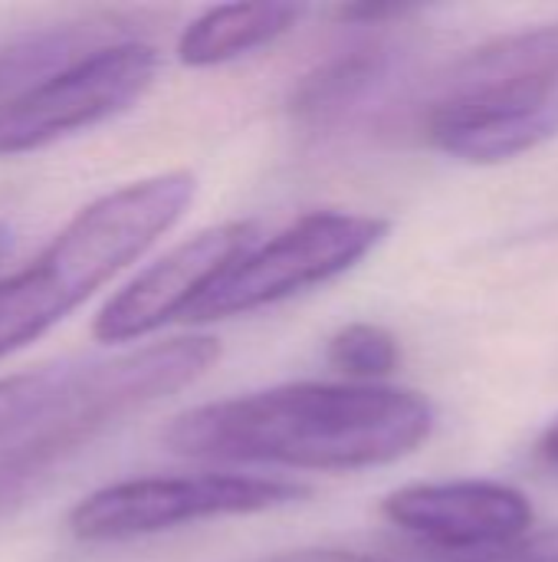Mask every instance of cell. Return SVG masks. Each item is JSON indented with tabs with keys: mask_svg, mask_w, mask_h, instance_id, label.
Wrapping results in <instances>:
<instances>
[{
	"mask_svg": "<svg viewBox=\"0 0 558 562\" xmlns=\"http://www.w3.org/2000/svg\"><path fill=\"white\" fill-rule=\"evenodd\" d=\"M434 405L408 389L299 382L181 412L161 431L171 454L303 471H362L418 451Z\"/></svg>",
	"mask_w": 558,
	"mask_h": 562,
	"instance_id": "6da1fadb",
	"label": "cell"
},
{
	"mask_svg": "<svg viewBox=\"0 0 558 562\" xmlns=\"http://www.w3.org/2000/svg\"><path fill=\"white\" fill-rule=\"evenodd\" d=\"M194 175L164 171L82 207L23 270L0 280V359L30 346L168 234L194 201Z\"/></svg>",
	"mask_w": 558,
	"mask_h": 562,
	"instance_id": "7a4b0ae2",
	"label": "cell"
},
{
	"mask_svg": "<svg viewBox=\"0 0 558 562\" xmlns=\"http://www.w3.org/2000/svg\"><path fill=\"white\" fill-rule=\"evenodd\" d=\"M217 359L220 346L214 336H181L62 369L39 412L0 451V517L26 504L125 418L194 385Z\"/></svg>",
	"mask_w": 558,
	"mask_h": 562,
	"instance_id": "3957f363",
	"label": "cell"
},
{
	"mask_svg": "<svg viewBox=\"0 0 558 562\" xmlns=\"http://www.w3.org/2000/svg\"><path fill=\"white\" fill-rule=\"evenodd\" d=\"M421 128L460 161L493 165L558 135V23L526 26L464 53L434 86Z\"/></svg>",
	"mask_w": 558,
	"mask_h": 562,
	"instance_id": "277c9868",
	"label": "cell"
},
{
	"mask_svg": "<svg viewBox=\"0 0 558 562\" xmlns=\"http://www.w3.org/2000/svg\"><path fill=\"white\" fill-rule=\"evenodd\" d=\"M388 221L342 211H316L240 257L191 310L187 323H214L283 303L309 286L329 283L372 254Z\"/></svg>",
	"mask_w": 558,
	"mask_h": 562,
	"instance_id": "5b68a950",
	"label": "cell"
},
{
	"mask_svg": "<svg viewBox=\"0 0 558 562\" xmlns=\"http://www.w3.org/2000/svg\"><path fill=\"white\" fill-rule=\"evenodd\" d=\"M309 491L276 477L250 474H181L109 484L69 514V533L82 543H122L164 533L184 524L263 514L303 501Z\"/></svg>",
	"mask_w": 558,
	"mask_h": 562,
	"instance_id": "8992f818",
	"label": "cell"
},
{
	"mask_svg": "<svg viewBox=\"0 0 558 562\" xmlns=\"http://www.w3.org/2000/svg\"><path fill=\"white\" fill-rule=\"evenodd\" d=\"M158 76V49L141 40L105 43L0 105V155L36 151L135 105Z\"/></svg>",
	"mask_w": 558,
	"mask_h": 562,
	"instance_id": "52a82bcc",
	"label": "cell"
},
{
	"mask_svg": "<svg viewBox=\"0 0 558 562\" xmlns=\"http://www.w3.org/2000/svg\"><path fill=\"white\" fill-rule=\"evenodd\" d=\"M257 244V224L227 221L194 234L145 267L125 283L95 316L92 336L99 342H132L171 319H184L187 310Z\"/></svg>",
	"mask_w": 558,
	"mask_h": 562,
	"instance_id": "ba28073f",
	"label": "cell"
},
{
	"mask_svg": "<svg viewBox=\"0 0 558 562\" xmlns=\"http://www.w3.org/2000/svg\"><path fill=\"white\" fill-rule=\"evenodd\" d=\"M382 514L424 550L470 553L510 543L533 530V504L500 481L411 484L385 497Z\"/></svg>",
	"mask_w": 558,
	"mask_h": 562,
	"instance_id": "9c48e42d",
	"label": "cell"
},
{
	"mask_svg": "<svg viewBox=\"0 0 558 562\" xmlns=\"http://www.w3.org/2000/svg\"><path fill=\"white\" fill-rule=\"evenodd\" d=\"M303 7L289 3H227L201 13L178 40L184 66H217L270 46L296 26Z\"/></svg>",
	"mask_w": 558,
	"mask_h": 562,
	"instance_id": "30bf717a",
	"label": "cell"
},
{
	"mask_svg": "<svg viewBox=\"0 0 558 562\" xmlns=\"http://www.w3.org/2000/svg\"><path fill=\"white\" fill-rule=\"evenodd\" d=\"M125 40L118 33V23L112 20H76V23H56V26H36L10 43L0 46V105L26 92L43 76L56 72L59 66L105 46Z\"/></svg>",
	"mask_w": 558,
	"mask_h": 562,
	"instance_id": "8fae6325",
	"label": "cell"
},
{
	"mask_svg": "<svg viewBox=\"0 0 558 562\" xmlns=\"http://www.w3.org/2000/svg\"><path fill=\"white\" fill-rule=\"evenodd\" d=\"M385 46H355L316 66L289 95V112L309 122H326L355 105L388 69Z\"/></svg>",
	"mask_w": 558,
	"mask_h": 562,
	"instance_id": "7c38bea8",
	"label": "cell"
},
{
	"mask_svg": "<svg viewBox=\"0 0 558 562\" xmlns=\"http://www.w3.org/2000/svg\"><path fill=\"white\" fill-rule=\"evenodd\" d=\"M326 362L339 369L342 375L355 379L358 385H372L375 379H385L398 369L401 346L385 326L352 323L329 339Z\"/></svg>",
	"mask_w": 558,
	"mask_h": 562,
	"instance_id": "4fadbf2b",
	"label": "cell"
},
{
	"mask_svg": "<svg viewBox=\"0 0 558 562\" xmlns=\"http://www.w3.org/2000/svg\"><path fill=\"white\" fill-rule=\"evenodd\" d=\"M62 369H33L20 375L0 379V451L26 428V422L39 412L46 395L56 389Z\"/></svg>",
	"mask_w": 558,
	"mask_h": 562,
	"instance_id": "5bb4252c",
	"label": "cell"
},
{
	"mask_svg": "<svg viewBox=\"0 0 558 562\" xmlns=\"http://www.w3.org/2000/svg\"><path fill=\"white\" fill-rule=\"evenodd\" d=\"M408 562H558V527L529 530L510 543L470 550V553H437L418 547V557Z\"/></svg>",
	"mask_w": 558,
	"mask_h": 562,
	"instance_id": "9a60e30c",
	"label": "cell"
},
{
	"mask_svg": "<svg viewBox=\"0 0 558 562\" xmlns=\"http://www.w3.org/2000/svg\"><path fill=\"white\" fill-rule=\"evenodd\" d=\"M257 562H395L375 553H358V550H293V553H276Z\"/></svg>",
	"mask_w": 558,
	"mask_h": 562,
	"instance_id": "2e32d148",
	"label": "cell"
},
{
	"mask_svg": "<svg viewBox=\"0 0 558 562\" xmlns=\"http://www.w3.org/2000/svg\"><path fill=\"white\" fill-rule=\"evenodd\" d=\"M411 7H401V3H378V7H342L339 16L349 20V23H385V20H401L408 16Z\"/></svg>",
	"mask_w": 558,
	"mask_h": 562,
	"instance_id": "e0dca14e",
	"label": "cell"
},
{
	"mask_svg": "<svg viewBox=\"0 0 558 562\" xmlns=\"http://www.w3.org/2000/svg\"><path fill=\"white\" fill-rule=\"evenodd\" d=\"M536 454H539V461H543L546 468L558 471V418L543 431V438H539V445H536Z\"/></svg>",
	"mask_w": 558,
	"mask_h": 562,
	"instance_id": "ac0fdd59",
	"label": "cell"
},
{
	"mask_svg": "<svg viewBox=\"0 0 558 562\" xmlns=\"http://www.w3.org/2000/svg\"><path fill=\"white\" fill-rule=\"evenodd\" d=\"M10 244H13V231H10L7 224H0V260L7 257V250H10Z\"/></svg>",
	"mask_w": 558,
	"mask_h": 562,
	"instance_id": "d6986e66",
	"label": "cell"
}]
</instances>
